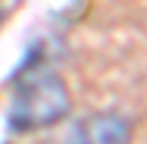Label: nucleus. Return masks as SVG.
<instances>
[{"label": "nucleus", "mask_w": 147, "mask_h": 144, "mask_svg": "<svg viewBox=\"0 0 147 144\" xmlns=\"http://www.w3.org/2000/svg\"><path fill=\"white\" fill-rule=\"evenodd\" d=\"M67 112H70V93L64 80L51 70H38L19 83L7 112V122L10 131H38L58 125Z\"/></svg>", "instance_id": "f257e3e1"}, {"label": "nucleus", "mask_w": 147, "mask_h": 144, "mask_svg": "<svg viewBox=\"0 0 147 144\" xmlns=\"http://www.w3.org/2000/svg\"><path fill=\"white\" fill-rule=\"evenodd\" d=\"M131 141V122L118 112H99L83 122L70 125L55 144H128Z\"/></svg>", "instance_id": "f03ea898"}]
</instances>
